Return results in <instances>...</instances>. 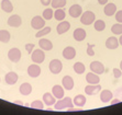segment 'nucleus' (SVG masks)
I'll return each mask as SVG.
<instances>
[{"instance_id": "cd10ccee", "label": "nucleus", "mask_w": 122, "mask_h": 115, "mask_svg": "<svg viewBox=\"0 0 122 115\" xmlns=\"http://www.w3.org/2000/svg\"><path fill=\"white\" fill-rule=\"evenodd\" d=\"M11 38V35L7 30H0V42L8 43Z\"/></svg>"}, {"instance_id": "e433bc0d", "label": "nucleus", "mask_w": 122, "mask_h": 115, "mask_svg": "<svg viewBox=\"0 0 122 115\" xmlns=\"http://www.w3.org/2000/svg\"><path fill=\"white\" fill-rule=\"evenodd\" d=\"M112 72H113L114 78H120V77L122 76V71L120 70L119 68H113V70H112Z\"/></svg>"}, {"instance_id": "f704fd0d", "label": "nucleus", "mask_w": 122, "mask_h": 115, "mask_svg": "<svg viewBox=\"0 0 122 115\" xmlns=\"http://www.w3.org/2000/svg\"><path fill=\"white\" fill-rule=\"evenodd\" d=\"M31 107L32 109H35V110H43L44 109V103L40 100H35L31 103Z\"/></svg>"}, {"instance_id": "c756f323", "label": "nucleus", "mask_w": 122, "mask_h": 115, "mask_svg": "<svg viewBox=\"0 0 122 115\" xmlns=\"http://www.w3.org/2000/svg\"><path fill=\"white\" fill-rule=\"evenodd\" d=\"M51 6L53 9H60L66 6V0H52Z\"/></svg>"}, {"instance_id": "58836bf2", "label": "nucleus", "mask_w": 122, "mask_h": 115, "mask_svg": "<svg viewBox=\"0 0 122 115\" xmlns=\"http://www.w3.org/2000/svg\"><path fill=\"white\" fill-rule=\"evenodd\" d=\"M33 48H34V44H32V43H28V44H25V49L29 54H32Z\"/></svg>"}, {"instance_id": "2f4dec72", "label": "nucleus", "mask_w": 122, "mask_h": 115, "mask_svg": "<svg viewBox=\"0 0 122 115\" xmlns=\"http://www.w3.org/2000/svg\"><path fill=\"white\" fill-rule=\"evenodd\" d=\"M51 30H52V29L50 28V26H44L42 30H39V32L35 34V37L40 38V37L45 36V35H47L48 33H51Z\"/></svg>"}, {"instance_id": "4be33fe9", "label": "nucleus", "mask_w": 122, "mask_h": 115, "mask_svg": "<svg viewBox=\"0 0 122 115\" xmlns=\"http://www.w3.org/2000/svg\"><path fill=\"white\" fill-rule=\"evenodd\" d=\"M39 46L42 48L43 51H52L53 43L47 38H41L40 41H39Z\"/></svg>"}, {"instance_id": "7ed1b4c3", "label": "nucleus", "mask_w": 122, "mask_h": 115, "mask_svg": "<svg viewBox=\"0 0 122 115\" xmlns=\"http://www.w3.org/2000/svg\"><path fill=\"white\" fill-rule=\"evenodd\" d=\"M31 58H32V62H35V64H42L45 60V54H44L42 48L34 49L31 54Z\"/></svg>"}, {"instance_id": "393cba45", "label": "nucleus", "mask_w": 122, "mask_h": 115, "mask_svg": "<svg viewBox=\"0 0 122 115\" xmlns=\"http://www.w3.org/2000/svg\"><path fill=\"white\" fill-rule=\"evenodd\" d=\"M1 9L7 13H10L13 11V5L11 3L10 0H2L1 1Z\"/></svg>"}, {"instance_id": "c85d7f7f", "label": "nucleus", "mask_w": 122, "mask_h": 115, "mask_svg": "<svg viewBox=\"0 0 122 115\" xmlns=\"http://www.w3.org/2000/svg\"><path fill=\"white\" fill-rule=\"evenodd\" d=\"M65 17H66V13L62 8L56 9V11H54V18L57 21H64Z\"/></svg>"}, {"instance_id": "0eeeda50", "label": "nucleus", "mask_w": 122, "mask_h": 115, "mask_svg": "<svg viewBox=\"0 0 122 115\" xmlns=\"http://www.w3.org/2000/svg\"><path fill=\"white\" fill-rule=\"evenodd\" d=\"M28 75L31 78H36L41 75V67L39 66V64H32L28 67Z\"/></svg>"}, {"instance_id": "2eb2a0df", "label": "nucleus", "mask_w": 122, "mask_h": 115, "mask_svg": "<svg viewBox=\"0 0 122 115\" xmlns=\"http://www.w3.org/2000/svg\"><path fill=\"white\" fill-rule=\"evenodd\" d=\"M86 35H87V33H86V31L84 30V29H76L74 31V33H73V36H74V39L75 41H77V42H81V41H84V39L86 38Z\"/></svg>"}, {"instance_id": "72a5a7b5", "label": "nucleus", "mask_w": 122, "mask_h": 115, "mask_svg": "<svg viewBox=\"0 0 122 115\" xmlns=\"http://www.w3.org/2000/svg\"><path fill=\"white\" fill-rule=\"evenodd\" d=\"M42 17L45 20H51L52 18L54 17V11H53V8H46L42 13Z\"/></svg>"}, {"instance_id": "f8f14e48", "label": "nucleus", "mask_w": 122, "mask_h": 115, "mask_svg": "<svg viewBox=\"0 0 122 115\" xmlns=\"http://www.w3.org/2000/svg\"><path fill=\"white\" fill-rule=\"evenodd\" d=\"M75 56H76V49H75L74 47L67 46V47H65L63 49V57L65 59L71 60V59H73Z\"/></svg>"}, {"instance_id": "1a4fd4ad", "label": "nucleus", "mask_w": 122, "mask_h": 115, "mask_svg": "<svg viewBox=\"0 0 122 115\" xmlns=\"http://www.w3.org/2000/svg\"><path fill=\"white\" fill-rule=\"evenodd\" d=\"M68 13H69V15H71V18H80L82 14V8L81 6H79V5H73V6L69 8V10H68Z\"/></svg>"}, {"instance_id": "c03bdc74", "label": "nucleus", "mask_w": 122, "mask_h": 115, "mask_svg": "<svg viewBox=\"0 0 122 115\" xmlns=\"http://www.w3.org/2000/svg\"><path fill=\"white\" fill-rule=\"evenodd\" d=\"M120 69L122 70V60H121V62H120Z\"/></svg>"}, {"instance_id": "f3484780", "label": "nucleus", "mask_w": 122, "mask_h": 115, "mask_svg": "<svg viewBox=\"0 0 122 115\" xmlns=\"http://www.w3.org/2000/svg\"><path fill=\"white\" fill-rule=\"evenodd\" d=\"M71 29V23L68 21H62L61 23H58V25L56 28V31H57V34H64L66 32H68V30Z\"/></svg>"}, {"instance_id": "ddd939ff", "label": "nucleus", "mask_w": 122, "mask_h": 115, "mask_svg": "<svg viewBox=\"0 0 122 115\" xmlns=\"http://www.w3.org/2000/svg\"><path fill=\"white\" fill-rule=\"evenodd\" d=\"M18 73L13 72V71H10V72H8L5 76V81H6L7 84H9V86H13V84L17 83L18 81Z\"/></svg>"}, {"instance_id": "473e14b6", "label": "nucleus", "mask_w": 122, "mask_h": 115, "mask_svg": "<svg viewBox=\"0 0 122 115\" xmlns=\"http://www.w3.org/2000/svg\"><path fill=\"white\" fill-rule=\"evenodd\" d=\"M111 32L116 35H121L122 34V23H116L111 26Z\"/></svg>"}, {"instance_id": "423d86ee", "label": "nucleus", "mask_w": 122, "mask_h": 115, "mask_svg": "<svg viewBox=\"0 0 122 115\" xmlns=\"http://www.w3.org/2000/svg\"><path fill=\"white\" fill-rule=\"evenodd\" d=\"M21 51L19 48H11L8 52V58L9 60H11L12 62H18L21 59Z\"/></svg>"}, {"instance_id": "b1692460", "label": "nucleus", "mask_w": 122, "mask_h": 115, "mask_svg": "<svg viewBox=\"0 0 122 115\" xmlns=\"http://www.w3.org/2000/svg\"><path fill=\"white\" fill-rule=\"evenodd\" d=\"M19 90H20V93L22 96H29L32 92V86L30 83H28V82H24V83H22L20 86Z\"/></svg>"}, {"instance_id": "f03ea898", "label": "nucleus", "mask_w": 122, "mask_h": 115, "mask_svg": "<svg viewBox=\"0 0 122 115\" xmlns=\"http://www.w3.org/2000/svg\"><path fill=\"white\" fill-rule=\"evenodd\" d=\"M96 21V14L92 11H85L82 12L81 17H80V22L84 25H90Z\"/></svg>"}, {"instance_id": "f257e3e1", "label": "nucleus", "mask_w": 122, "mask_h": 115, "mask_svg": "<svg viewBox=\"0 0 122 115\" xmlns=\"http://www.w3.org/2000/svg\"><path fill=\"white\" fill-rule=\"evenodd\" d=\"M74 101L71 100L69 96H66V98H63L60 99L56 103L54 104V109L57 110V111H61V110H64V109H71L74 106Z\"/></svg>"}, {"instance_id": "412c9836", "label": "nucleus", "mask_w": 122, "mask_h": 115, "mask_svg": "<svg viewBox=\"0 0 122 115\" xmlns=\"http://www.w3.org/2000/svg\"><path fill=\"white\" fill-rule=\"evenodd\" d=\"M62 86L66 90H71L74 88V80L71 76H65L62 79Z\"/></svg>"}, {"instance_id": "4c0bfd02", "label": "nucleus", "mask_w": 122, "mask_h": 115, "mask_svg": "<svg viewBox=\"0 0 122 115\" xmlns=\"http://www.w3.org/2000/svg\"><path fill=\"white\" fill-rule=\"evenodd\" d=\"M114 15H116V21H118L119 23H122V10L117 11Z\"/></svg>"}, {"instance_id": "39448f33", "label": "nucleus", "mask_w": 122, "mask_h": 115, "mask_svg": "<svg viewBox=\"0 0 122 115\" xmlns=\"http://www.w3.org/2000/svg\"><path fill=\"white\" fill-rule=\"evenodd\" d=\"M48 68H50V71L52 73H54V75H57V73H60L63 69V64L61 60L58 59H53L50 62V65H48Z\"/></svg>"}, {"instance_id": "a19ab883", "label": "nucleus", "mask_w": 122, "mask_h": 115, "mask_svg": "<svg viewBox=\"0 0 122 115\" xmlns=\"http://www.w3.org/2000/svg\"><path fill=\"white\" fill-rule=\"evenodd\" d=\"M98 3H100L101 6H106L108 3V0H98Z\"/></svg>"}, {"instance_id": "a211bd4d", "label": "nucleus", "mask_w": 122, "mask_h": 115, "mask_svg": "<svg viewBox=\"0 0 122 115\" xmlns=\"http://www.w3.org/2000/svg\"><path fill=\"white\" fill-rule=\"evenodd\" d=\"M64 89L65 88L63 87V86H60V84H56L54 87L52 88V93L54 94V96L56 99H63L64 98Z\"/></svg>"}, {"instance_id": "c9c22d12", "label": "nucleus", "mask_w": 122, "mask_h": 115, "mask_svg": "<svg viewBox=\"0 0 122 115\" xmlns=\"http://www.w3.org/2000/svg\"><path fill=\"white\" fill-rule=\"evenodd\" d=\"M87 54H88V56H95V51H94V45L90 44V43H88L87 44Z\"/></svg>"}, {"instance_id": "ea45409f", "label": "nucleus", "mask_w": 122, "mask_h": 115, "mask_svg": "<svg viewBox=\"0 0 122 115\" xmlns=\"http://www.w3.org/2000/svg\"><path fill=\"white\" fill-rule=\"evenodd\" d=\"M51 2H52V0H41V3H42L43 6H48Z\"/></svg>"}, {"instance_id": "5701e85b", "label": "nucleus", "mask_w": 122, "mask_h": 115, "mask_svg": "<svg viewBox=\"0 0 122 115\" xmlns=\"http://www.w3.org/2000/svg\"><path fill=\"white\" fill-rule=\"evenodd\" d=\"M100 100L103 103H108L112 100V92L110 90H102L100 92Z\"/></svg>"}, {"instance_id": "6e6552de", "label": "nucleus", "mask_w": 122, "mask_h": 115, "mask_svg": "<svg viewBox=\"0 0 122 115\" xmlns=\"http://www.w3.org/2000/svg\"><path fill=\"white\" fill-rule=\"evenodd\" d=\"M9 26H11V28H19V26L22 24V19H21L20 15H18V14H13L11 17L8 19L7 21Z\"/></svg>"}, {"instance_id": "7c9ffc66", "label": "nucleus", "mask_w": 122, "mask_h": 115, "mask_svg": "<svg viewBox=\"0 0 122 115\" xmlns=\"http://www.w3.org/2000/svg\"><path fill=\"white\" fill-rule=\"evenodd\" d=\"M94 26H95V30H96V31L101 32L106 29V23L103 20H97V21H95Z\"/></svg>"}, {"instance_id": "a878e982", "label": "nucleus", "mask_w": 122, "mask_h": 115, "mask_svg": "<svg viewBox=\"0 0 122 115\" xmlns=\"http://www.w3.org/2000/svg\"><path fill=\"white\" fill-rule=\"evenodd\" d=\"M86 100H87V99L85 98V96H82V94H77L73 101H74V104L76 106L82 107L86 104Z\"/></svg>"}, {"instance_id": "aec40b11", "label": "nucleus", "mask_w": 122, "mask_h": 115, "mask_svg": "<svg viewBox=\"0 0 122 115\" xmlns=\"http://www.w3.org/2000/svg\"><path fill=\"white\" fill-rule=\"evenodd\" d=\"M86 81L90 84H98L100 82V78L98 76V73H95L91 71V72L86 75Z\"/></svg>"}, {"instance_id": "6ab92c4d", "label": "nucleus", "mask_w": 122, "mask_h": 115, "mask_svg": "<svg viewBox=\"0 0 122 115\" xmlns=\"http://www.w3.org/2000/svg\"><path fill=\"white\" fill-rule=\"evenodd\" d=\"M103 12H105V14L107 17H112L117 12V6L112 2L107 3L105 6V9H103Z\"/></svg>"}, {"instance_id": "bb28decb", "label": "nucleus", "mask_w": 122, "mask_h": 115, "mask_svg": "<svg viewBox=\"0 0 122 115\" xmlns=\"http://www.w3.org/2000/svg\"><path fill=\"white\" fill-rule=\"evenodd\" d=\"M73 68H74L75 72L78 73V75H81V73H84V72H85V70H86L85 65L82 64V62H75L74 66H73Z\"/></svg>"}, {"instance_id": "37998d69", "label": "nucleus", "mask_w": 122, "mask_h": 115, "mask_svg": "<svg viewBox=\"0 0 122 115\" xmlns=\"http://www.w3.org/2000/svg\"><path fill=\"white\" fill-rule=\"evenodd\" d=\"M119 43H120V45L122 46V34L120 35V38H119Z\"/></svg>"}, {"instance_id": "4468645a", "label": "nucleus", "mask_w": 122, "mask_h": 115, "mask_svg": "<svg viewBox=\"0 0 122 115\" xmlns=\"http://www.w3.org/2000/svg\"><path fill=\"white\" fill-rule=\"evenodd\" d=\"M43 102L45 105L47 106H51V105H54L56 103V98L54 96L53 93H50V92H46L43 94Z\"/></svg>"}, {"instance_id": "20e7f679", "label": "nucleus", "mask_w": 122, "mask_h": 115, "mask_svg": "<svg viewBox=\"0 0 122 115\" xmlns=\"http://www.w3.org/2000/svg\"><path fill=\"white\" fill-rule=\"evenodd\" d=\"M31 26L34 30H42L45 26V19L41 15H35L34 18H32Z\"/></svg>"}, {"instance_id": "9d476101", "label": "nucleus", "mask_w": 122, "mask_h": 115, "mask_svg": "<svg viewBox=\"0 0 122 115\" xmlns=\"http://www.w3.org/2000/svg\"><path fill=\"white\" fill-rule=\"evenodd\" d=\"M90 70L95 73H98V75H101V73L105 72V66L102 65V62H92L90 64Z\"/></svg>"}, {"instance_id": "9b49d317", "label": "nucleus", "mask_w": 122, "mask_h": 115, "mask_svg": "<svg viewBox=\"0 0 122 115\" xmlns=\"http://www.w3.org/2000/svg\"><path fill=\"white\" fill-rule=\"evenodd\" d=\"M101 91V87L100 84H90L89 83L88 86L85 87V93L88 94V96H94V94H97V93Z\"/></svg>"}, {"instance_id": "dca6fc26", "label": "nucleus", "mask_w": 122, "mask_h": 115, "mask_svg": "<svg viewBox=\"0 0 122 115\" xmlns=\"http://www.w3.org/2000/svg\"><path fill=\"white\" fill-rule=\"evenodd\" d=\"M119 44H120L119 39L114 36H110L106 41V47L108 48V49H116V48H118Z\"/></svg>"}, {"instance_id": "79ce46f5", "label": "nucleus", "mask_w": 122, "mask_h": 115, "mask_svg": "<svg viewBox=\"0 0 122 115\" xmlns=\"http://www.w3.org/2000/svg\"><path fill=\"white\" fill-rule=\"evenodd\" d=\"M118 102H120V100H114V101H111V104H116V103H118Z\"/></svg>"}]
</instances>
